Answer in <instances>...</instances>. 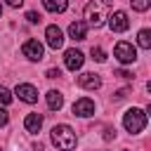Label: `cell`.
<instances>
[{
  "instance_id": "6da1fadb",
  "label": "cell",
  "mask_w": 151,
  "mask_h": 151,
  "mask_svg": "<svg viewBox=\"0 0 151 151\" xmlns=\"http://www.w3.org/2000/svg\"><path fill=\"white\" fill-rule=\"evenodd\" d=\"M109 14H111V2L109 0H90L85 5V19H87L85 24L87 26L99 28L101 24H106Z\"/></svg>"
},
{
  "instance_id": "7a4b0ae2",
  "label": "cell",
  "mask_w": 151,
  "mask_h": 151,
  "mask_svg": "<svg viewBox=\"0 0 151 151\" xmlns=\"http://www.w3.org/2000/svg\"><path fill=\"white\" fill-rule=\"evenodd\" d=\"M52 144L57 149H61V151H73L76 144H78V137L71 130V125L61 123V125H54L52 127Z\"/></svg>"
},
{
  "instance_id": "3957f363",
  "label": "cell",
  "mask_w": 151,
  "mask_h": 151,
  "mask_svg": "<svg viewBox=\"0 0 151 151\" xmlns=\"http://www.w3.org/2000/svg\"><path fill=\"white\" fill-rule=\"evenodd\" d=\"M123 127H125L130 134H139V132L146 127V111H144V109H137V106L127 109L125 116H123Z\"/></svg>"
},
{
  "instance_id": "277c9868",
  "label": "cell",
  "mask_w": 151,
  "mask_h": 151,
  "mask_svg": "<svg viewBox=\"0 0 151 151\" xmlns=\"http://www.w3.org/2000/svg\"><path fill=\"white\" fill-rule=\"evenodd\" d=\"M106 21H109V28H111L113 33H125V31L130 28V19H127V14H125L123 9L111 12Z\"/></svg>"
},
{
  "instance_id": "5b68a950",
  "label": "cell",
  "mask_w": 151,
  "mask_h": 151,
  "mask_svg": "<svg viewBox=\"0 0 151 151\" xmlns=\"http://www.w3.org/2000/svg\"><path fill=\"white\" fill-rule=\"evenodd\" d=\"M113 54H116V59H118L120 64H132V61L137 59V50L132 47V42H125V40H120V42L116 45Z\"/></svg>"
},
{
  "instance_id": "8992f818",
  "label": "cell",
  "mask_w": 151,
  "mask_h": 151,
  "mask_svg": "<svg viewBox=\"0 0 151 151\" xmlns=\"http://www.w3.org/2000/svg\"><path fill=\"white\" fill-rule=\"evenodd\" d=\"M73 116H80V118H90L94 116V101L90 97H80L73 101Z\"/></svg>"
},
{
  "instance_id": "52a82bcc",
  "label": "cell",
  "mask_w": 151,
  "mask_h": 151,
  "mask_svg": "<svg viewBox=\"0 0 151 151\" xmlns=\"http://www.w3.org/2000/svg\"><path fill=\"white\" fill-rule=\"evenodd\" d=\"M21 52H24V57H28L31 61H40L42 59V54H45V50H42V45L38 42V40H26L24 42V47H21Z\"/></svg>"
},
{
  "instance_id": "ba28073f",
  "label": "cell",
  "mask_w": 151,
  "mask_h": 151,
  "mask_svg": "<svg viewBox=\"0 0 151 151\" xmlns=\"http://www.w3.org/2000/svg\"><path fill=\"white\" fill-rule=\"evenodd\" d=\"M14 94H17L21 101H26V104H35V101H38V90H35L33 85H28V83H19L17 90H14Z\"/></svg>"
},
{
  "instance_id": "9c48e42d",
  "label": "cell",
  "mask_w": 151,
  "mask_h": 151,
  "mask_svg": "<svg viewBox=\"0 0 151 151\" xmlns=\"http://www.w3.org/2000/svg\"><path fill=\"white\" fill-rule=\"evenodd\" d=\"M45 40H47V45L52 47V50H59L61 45H64V33H61V28L59 26H47L45 28Z\"/></svg>"
},
{
  "instance_id": "30bf717a",
  "label": "cell",
  "mask_w": 151,
  "mask_h": 151,
  "mask_svg": "<svg viewBox=\"0 0 151 151\" xmlns=\"http://www.w3.org/2000/svg\"><path fill=\"white\" fill-rule=\"evenodd\" d=\"M83 61H85V57H83V52L80 50H66V54H64V64H66V68L68 71H78V68H83Z\"/></svg>"
},
{
  "instance_id": "8fae6325",
  "label": "cell",
  "mask_w": 151,
  "mask_h": 151,
  "mask_svg": "<svg viewBox=\"0 0 151 151\" xmlns=\"http://www.w3.org/2000/svg\"><path fill=\"white\" fill-rule=\"evenodd\" d=\"M78 85L85 90H99L101 87V78L97 73H80L78 76Z\"/></svg>"
},
{
  "instance_id": "7c38bea8",
  "label": "cell",
  "mask_w": 151,
  "mask_h": 151,
  "mask_svg": "<svg viewBox=\"0 0 151 151\" xmlns=\"http://www.w3.org/2000/svg\"><path fill=\"white\" fill-rule=\"evenodd\" d=\"M68 35H71L73 40H85V38H87V24H85V21H73V24L68 26Z\"/></svg>"
},
{
  "instance_id": "4fadbf2b",
  "label": "cell",
  "mask_w": 151,
  "mask_h": 151,
  "mask_svg": "<svg viewBox=\"0 0 151 151\" xmlns=\"http://www.w3.org/2000/svg\"><path fill=\"white\" fill-rule=\"evenodd\" d=\"M24 127L28 132H40V127H42V113H28L24 118Z\"/></svg>"
},
{
  "instance_id": "5bb4252c",
  "label": "cell",
  "mask_w": 151,
  "mask_h": 151,
  "mask_svg": "<svg viewBox=\"0 0 151 151\" xmlns=\"http://www.w3.org/2000/svg\"><path fill=\"white\" fill-rule=\"evenodd\" d=\"M47 106H50L52 111H59V109L64 106V94H61L59 90H50V92H47Z\"/></svg>"
},
{
  "instance_id": "9a60e30c",
  "label": "cell",
  "mask_w": 151,
  "mask_h": 151,
  "mask_svg": "<svg viewBox=\"0 0 151 151\" xmlns=\"http://www.w3.org/2000/svg\"><path fill=\"white\" fill-rule=\"evenodd\" d=\"M42 5H45V9L47 12H64L66 7H68V0H42Z\"/></svg>"
},
{
  "instance_id": "2e32d148",
  "label": "cell",
  "mask_w": 151,
  "mask_h": 151,
  "mask_svg": "<svg viewBox=\"0 0 151 151\" xmlns=\"http://www.w3.org/2000/svg\"><path fill=\"white\" fill-rule=\"evenodd\" d=\"M137 42H139L142 50H149V47H151V31H149V28H142V31L137 33Z\"/></svg>"
},
{
  "instance_id": "e0dca14e",
  "label": "cell",
  "mask_w": 151,
  "mask_h": 151,
  "mask_svg": "<svg viewBox=\"0 0 151 151\" xmlns=\"http://www.w3.org/2000/svg\"><path fill=\"white\" fill-rule=\"evenodd\" d=\"M151 7V0H132V9L134 12H146Z\"/></svg>"
},
{
  "instance_id": "ac0fdd59",
  "label": "cell",
  "mask_w": 151,
  "mask_h": 151,
  "mask_svg": "<svg viewBox=\"0 0 151 151\" xmlns=\"http://www.w3.org/2000/svg\"><path fill=\"white\" fill-rule=\"evenodd\" d=\"M90 54H92V59H94V61H106V52H104L101 47H92V50H90Z\"/></svg>"
},
{
  "instance_id": "d6986e66",
  "label": "cell",
  "mask_w": 151,
  "mask_h": 151,
  "mask_svg": "<svg viewBox=\"0 0 151 151\" xmlns=\"http://www.w3.org/2000/svg\"><path fill=\"white\" fill-rule=\"evenodd\" d=\"M0 101H2V104H9V101H12V92H9L7 87H2V85H0Z\"/></svg>"
},
{
  "instance_id": "ffe728a7",
  "label": "cell",
  "mask_w": 151,
  "mask_h": 151,
  "mask_svg": "<svg viewBox=\"0 0 151 151\" xmlns=\"http://www.w3.org/2000/svg\"><path fill=\"white\" fill-rule=\"evenodd\" d=\"M7 123H9V113H7L5 109H0V127H5Z\"/></svg>"
},
{
  "instance_id": "44dd1931",
  "label": "cell",
  "mask_w": 151,
  "mask_h": 151,
  "mask_svg": "<svg viewBox=\"0 0 151 151\" xmlns=\"http://www.w3.org/2000/svg\"><path fill=\"white\" fill-rule=\"evenodd\" d=\"M26 19H28L31 24H38V21H40V14H38V12H26Z\"/></svg>"
},
{
  "instance_id": "7402d4cb",
  "label": "cell",
  "mask_w": 151,
  "mask_h": 151,
  "mask_svg": "<svg viewBox=\"0 0 151 151\" xmlns=\"http://www.w3.org/2000/svg\"><path fill=\"white\" fill-rule=\"evenodd\" d=\"M116 76H118V78H125V80H127V78H132V73H127L125 68H120V71H116Z\"/></svg>"
},
{
  "instance_id": "603a6c76",
  "label": "cell",
  "mask_w": 151,
  "mask_h": 151,
  "mask_svg": "<svg viewBox=\"0 0 151 151\" xmlns=\"http://www.w3.org/2000/svg\"><path fill=\"white\" fill-rule=\"evenodd\" d=\"M59 76H61L59 68H50V71H47V78H59Z\"/></svg>"
},
{
  "instance_id": "cb8c5ba5",
  "label": "cell",
  "mask_w": 151,
  "mask_h": 151,
  "mask_svg": "<svg viewBox=\"0 0 151 151\" xmlns=\"http://www.w3.org/2000/svg\"><path fill=\"white\" fill-rule=\"evenodd\" d=\"M7 5H9V7H21L24 0H7Z\"/></svg>"
},
{
  "instance_id": "d4e9b609",
  "label": "cell",
  "mask_w": 151,
  "mask_h": 151,
  "mask_svg": "<svg viewBox=\"0 0 151 151\" xmlns=\"http://www.w3.org/2000/svg\"><path fill=\"white\" fill-rule=\"evenodd\" d=\"M0 14H2V7H0Z\"/></svg>"
},
{
  "instance_id": "484cf974",
  "label": "cell",
  "mask_w": 151,
  "mask_h": 151,
  "mask_svg": "<svg viewBox=\"0 0 151 151\" xmlns=\"http://www.w3.org/2000/svg\"><path fill=\"white\" fill-rule=\"evenodd\" d=\"M0 151H2V149H0Z\"/></svg>"
}]
</instances>
